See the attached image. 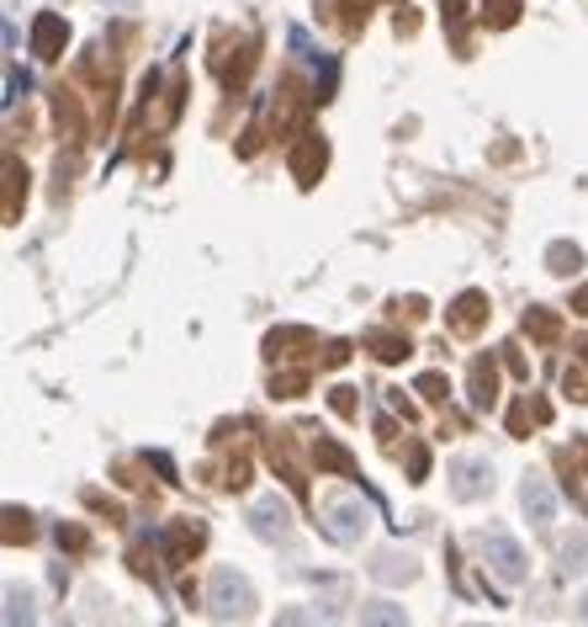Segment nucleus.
I'll return each mask as SVG.
<instances>
[{"mask_svg": "<svg viewBox=\"0 0 588 627\" xmlns=\"http://www.w3.org/2000/svg\"><path fill=\"white\" fill-rule=\"evenodd\" d=\"M471 388H477V405H493V367H482V362H477V373H471Z\"/></svg>", "mask_w": 588, "mask_h": 627, "instance_id": "6ab92c4d", "label": "nucleus"}, {"mask_svg": "<svg viewBox=\"0 0 588 627\" xmlns=\"http://www.w3.org/2000/svg\"><path fill=\"white\" fill-rule=\"evenodd\" d=\"M562 388H567L573 399H588V394H584V377H578V373H567V377H562Z\"/></svg>", "mask_w": 588, "mask_h": 627, "instance_id": "4be33fe9", "label": "nucleus"}, {"mask_svg": "<svg viewBox=\"0 0 588 627\" xmlns=\"http://www.w3.org/2000/svg\"><path fill=\"white\" fill-rule=\"evenodd\" d=\"M64 43H70L64 16H59V11H42L38 22H33V53H38V59H59V53H64Z\"/></svg>", "mask_w": 588, "mask_h": 627, "instance_id": "0eeeda50", "label": "nucleus"}, {"mask_svg": "<svg viewBox=\"0 0 588 627\" xmlns=\"http://www.w3.org/2000/svg\"><path fill=\"white\" fill-rule=\"evenodd\" d=\"M271 627H318V623H314V612H308V606H281Z\"/></svg>", "mask_w": 588, "mask_h": 627, "instance_id": "dca6fc26", "label": "nucleus"}, {"mask_svg": "<svg viewBox=\"0 0 588 627\" xmlns=\"http://www.w3.org/2000/svg\"><path fill=\"white\" fill-rule=\"evenodd\" d=\"M471 627H488V623H471Z\"/></svg>", "mask_w": 588, "mask_h": 627, "instance_id": "bb28decb", "label": "nucleus"}, {"mask_svg": "<svg viewBox=\"0 0 588 627\" xmlns=\"http://www.w3.org/2000/svg\"><path fill=\"white\" fill-rule=\"evenodd\" d=\"M196 547H201V527H196V521H175V527L164 532V564H170V569H181Z\"/></svg>", "mask_w": 588, "mask_h": 627, "instance_id": "6e6552de", "label": "nucleus"}, {"mask_svg": "<svg viewBox=\"0 0 588 627\" xmlns=\"http://www.w3.org/2000/svg\"><path fill=\"white\" fill-rule=\"evenodd\" d=\"M445 473H451V495H456L462 505L493 495V462L488 458H456Z\"/></svg>", "mask_w": 588, "mask_h": 627, "instance_id": "39448f33", "label": "nucleus"}, {"mask_svg": "<svg viewBox=\"0 0 588 627\" xmlns=\"http://www.w3.org/2000/svg\"><path fill=\"white\" fill-rule=\"evenodd\" d=\"M360 627H408V617L397 601L377 595V601H360Z\"/></svg>", "mask_w": 588, "mask_h": 627, "instance_id": "9b49d317", "label": "nucleus"}, {"mask_svg": "<svg viewBox=\"0 0 588 627\" xmlns=\"http://www.w3.org/2000/svg\"><path fill=\"white\" fill-rule=\"evenodd\" d=\"M377 346H382V351H377L382 362H397V357L408 351V340H397V335H377Z\"/></svg>", "mask_w": 588, "mask_h": 627, "instance_id": "aec40b11", "label": "nucleus"}, {"mask_svg": "<svg viewBox=\"0 0 588 627\" xmlns=\"http://www.w3.org/2000/svg\"><path fill=\"white\" fill-rule=\"evenodd\" d=\"M578 351H584V362H588V340H578Z\"/></svg>", "mask_w": 588, "mask_h": 627, "instance_id": "a878e982", "label": "nucleus"}, {"mask_svg": "<svg viewBox=\"0 0 588 627\" xmlns=\"http://www.w3.org/2000/svg\"><path fill=\"white\" fill-rule=\"evenodd\" d=\"M371 575H377V580H414V575H419V564H414V553L382 547V553L371 558Z\"/></svg>", "mask_w": 588, "mask_h": 627, "instance_id": "9d476101", "label": "nucleus"}, {"mask_svg": "<svg viewBox=\"0 0 588 627\" xmlns=\"http://www.w3.org/2000/svg\"><path fill=\"white\" fill-rule=\"evenodd\" d=\"M249 527H255V538H266V543H292V505L281 501V495H260V501L249 505Z\"/></svg>", "mask_w": 588, "mask_h": 627, "instance_id": "7ed1b4c3", "label": "nucleus"}, {"mask_svg": "<svg viewBox=\"0 0 588 627\" xmlns=\"http://www.w3.org/2000/svg\"><path fill=\"white\" fill-rule=\"evenodd\" d=\"M477 319H482V298H477V293H462V298H456V314H451V325H456V330H471Z\"/></svg>", "mask_w": 588, "mask_h": 627, "instance_id": "4468645a", "label": "nucleus"}, {"mask_svg": "<svg viewBox=\"0 0 588 627\" xmlns=\"http://www.w3.org/2000/svg\"><path fill=\"white\" fill-rule=\"evenodd\" d=\"M5 627H38V595L27 586H5Z\"/></svg>", "mask_w": 588, "mask_h": 627, "instance_id": "1a4fd4ad", "label": "nucleus"}, {"mask_svg": "<svg viewBox=\"0 0 588 627\" xmlns=\"http://www.w3.org/2000/svg\"><path fill=\"white\" fill-rule=\"evenodd\" d=\"M578 623L588 627V590H584V601H578Z\"/></svg>", "mask_w": 588, "mask_h": 627, "instance_id": "393cba45", "label": "nucleus"}, {"mask_svg": "<svg viewBox=\"0 0 588 627\" xmlns=\"http://www.w3.org/2000/svg\"><path fill=\"white\" fill-rule=\"evenodd\" d=\"M525 330L541 335V340H551V335H556V319H551L547 309H530V314H525Z\"/></svg>", "mask_w": 588, "mask_h": 627, "instance_id": "f3484780", "label": "nucleus"}, {"mask_svg": "<svg viewBox=\"0 0 588 627\" xmlns=\"http://www.w3.org/2000/svg\"><path fill=\"white\" fill-rule=\"evenodd\" d=\"M101 5H112V11H127V5H138V0H101Z\"/></svg>", "mask_w": 588, "mask_h": 627, "instance_id": "b1692460", "label": "nucleus"}, {"mask_svg": "<svg viewBox=\"0 0 588 627\" xmlns=\"http://www.w3.org/2000/svg\"><path fill=\"white\" fill-rule=\"evenodd\" d=\"M519 505H525V516H530L536 527H551V521H556V495H551V484L541 473H530V479L519 484Z\"/></svg>", "mask_w": 588, "mask_h": 627, "instance_id": "423d86ee", "label": "nucleus"}, {"mask_svg": "<svg viewBox=\"0 0 588 627\" xmlns=\"http://www.w3.org/2000/svg\"><path fill=\"white\" fill-rule=\"evenodd\" d=\"M323 521H329V538H340V543H355L360 532H366V505L360 495H323Z\"/></svg>", "mask_w": 588, "mask_h": 627, "instance_id": "20e7f679", "label": "nucleus"}, {"mask_svg": "<svg viewBox=\"0 0 588 627\" xmlns=\"http://www.w3.org/2000/svg\"><path fill=\"white\" fill-rule=\"evenodd\" d=\"M314 458H318V468H340V473L351 468V453H345V447H334L329 436H318V442H314Z\"/></svg>", "mask_w": 588, "mask_h": 627, "instance_id": "ddd939ff", "label": "nucleus"}, {"mask_svg": "<svg viewBox=\"0 0 588 627\" xmlns=\"http://www.w3.org/2000/svg\"><path fill=\"white\" fill-rule=\"evenodd\" d=\"M292 166H297V176H303V181H314V166H323V144H308V149H303Z\"/></svg>", "mask_w": 588, "mask_h": 627, "instance_id": "a211bd4d", "label": "nucleus"}, {"mask_svg": "<svg viewBox=\"0 0 588 627\" xmlns=\"http://www.w3.org/2000/svg\"><path fill=\"white\" fill-rule=\"evenodd\" d=\"M471 543H477L482 564L493 569V580H499V586H519V580L530 575V558H525V547L514 543L504 527H482V532H477Z\"/></svg>", "mask_w": 588, "mask_h": 627, "instance_id": "f03ea898", "label": "nucleus"}, {"mask_svg": "<svg viewBox=\"0 0 588 627\" xmlns=\"http://www.w3.org/2000/svg\"><path fill=\"white\" fill-rule=\"evenodd\" d=\"M573 309H578V314H588V288H578V298H573Z\"/></svg>", "mask_w": 588, "mask_h": 627, "instance_id": "5701e85b", "label": "nucleus"}, {"mask_svg": "<svg viewBox=\"0 0 588 627\" xmlns=\"http://www.w3.org/2000/svg\"><path fill=\"white\" fill-rule=\"evenodd\" d=\"M547 261H551V272H556V277H567V272H578V261H584V255H578V245H551Z\"/></svg>", "mask_w": 588, "mask_h": 627, "instance_id": "2eb2a0df", "label": "nucleus"}, {"mask_svg": "<svg viewBox=\"0 0 588 627\" xmlns=\"http://www.w3.org/2000/svg\"><path fill=\"white\" fill-rule=\"evenodd\" d=\"M419 394H425V399H445V383H440V377H419Z\"/></svg>", "mask_w": 588, "mask_h": 627, "instance_id": "412c9836", "label": "nucleus"}, {"mask_svg": "<svg viewBox=\"0 0 588 627\" xmlns=\"http://www.w3.org/2000/svg\"><path fill=\"white\" fill-rule=\"evenodd\" d=\"M556 558H562V575H584L588 569V538H567V543L556 547Z\"/></svg>", "mask_w": 588, "mask_h": 627, "instance_id": "f8f14e48", "label": "nucleus"}, {"mask_svg": "<svg viewBox=\"0 0 588 627\" xmlns=\"http://www.w3.org/2000/svg\"><path fill=\"white\" fill-rule=\"evenodd\" d=\"M207 612H212L218 623H244V617L255 612V586L238 575L234 564H218V569L207 575Z\"/></svg>", "mask_w": 588, "mask_h": 627, "instance_id": "f257e3e1", "label": "nucleus"}]
</instances>
